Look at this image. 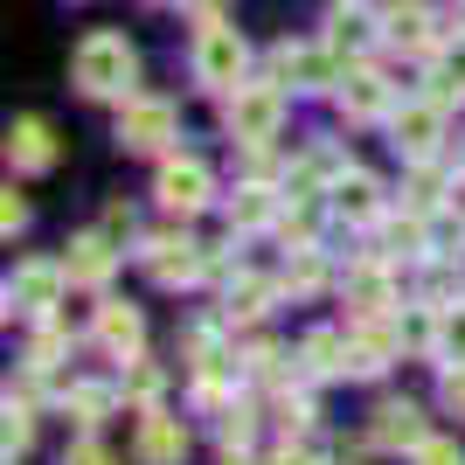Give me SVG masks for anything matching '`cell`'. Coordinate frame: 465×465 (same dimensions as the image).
I'll return each mask as SVG.
<instances>
[{
    "mask_svg": "<svg viewBox=\"0 0 465 465\" xmlns=\"http://www.w3.org/2000/svg\"><path fill=\"white\" fill-rule=\"evenodd\" d=\"M133 77H139V56H133V42L112 35V28H91L77 42V56H70V84L84 97H97V104H125Z\"/></svg>",
    "mask_w": 465,
    "mask_h": 465,
    "instance_id": "1",
    "label": "cell"
},
{
    "mask_svg": "<svg viewBox=\"0 0 465 465\" xmlns=\"http://www.w3.org/2000/svg\"><path fill=\"white\" fill-rule=\"evenodd\" d=\"M188 70H194L202 91L230 97L236 84H243V70H251V42L236 35L230 21H202V35H194V49H188Z\"/></svg>",
    "mask_w": 465,
    "mask_h": 465,
    "instance_id": "2",
    "label": "cell"
},
{
    "mask_svg": "<svg viewBox=\"0 0 465 465\" xmlns=\"http://www.w3.org/2000/svg\"><path fill=\"white\" fill-rule=\"evenodd\" d=\"M223 125H230V139L251 153V146H272L278 125H285V84H236L230 97H223Z\"/></svg>",
    "mask_w": 465,
    "mask_h": 465,
    "instance_id": "3",
    "label": "cell"
},
{
    "mask_svg": "<svg viewBox=\"0 0 465 465\" xmlns=\"http://www.w3.org/2000/svg\"><path fill=\"white\" fill-rule=\"evenodd\" d=\"M63 292H70V272L63 264H49V257H28V264H15L7 272V320H56Z\"/></svg>",
    "mask_w": 465,
    "mask_h": 465,
    "instance_id": "4",
    "label": "cell"
},
{
    "mask_svg": "<svg viewBox=\"0 0 465 465\" xmlns=\"http://www.w3.org/2000/svg\"><path fill=\"white\" fill-rule=\"evenodd\" d=\"M139 264H146V278H153L160 292H188L209 278V251L194 243V236H174V230H160L139 243Z\"/></svg>",
    "mask_w": 465,
    "mask_h": 465,
    "instance_id": "5",
    "label": "cell"
},
{
    "mask_svg": "<svg viewBox=\"0 0 465 465\" xmlns=\"http://www.w3.org/2000/svg\"><path fill=\"white\" fill-rule=\"evenodd\" d=\"M153 202H160L167 215H202V209L215 202V174H209V160H194V153H160Z\"/></svg>",
    "mask_w": 465,
    "mask_h": 465,
    "instance_id": "6",
    "label": "cell"
},
{
    "mask_svg": "<svg viewBox=\"0 0 465 465\" xmlns=\"http://www.w3.org/2000/svg\"><path fill=\"white\" fill-rule=\"evenodd\" d=\"M272 84L285 91H341V49L327 42H278L272 49Z\"/></svg>",
    "mask_w": 465,
    "mask_h": 465,
    "instance_id": "7",
    "label": "cell"
},
{
    "mask_svg": "<svg viewBox=\"0 0 465 465\" xmlns=\"http://www.w3.org/2000/svg\"><path fill=\"white\" fill-rule=\"evenodd\" d=\"M174 133H181V112L167 97H139L133 91L118 104V146H125V153H167Z\"/></svg>",
    "mask_w": 465,
    "mask_h": 465,
    "instance_id": "8",
    "label": "cell"
},
{
    "mask_svg": "<svg viewBox=\"0 0 465 465\" xmlns=\"http://www.w3.org/2000/svg\"><path fill=\"white\" fill-rule=\"evenodd\" d=\"M438 139H445V104H430V97H410L389 112V146L403 160H438Z\"/></svg>",
    "mask_w": 465,
    "mask_h": 465,
    "instance_id": "9",
    "label": "cell"
},
{
    "mask_svg": "<svg viewBox=\"0 0 465 465\" xmlns=\"http://www.w3.org/2000/svg\"><path fill=\"white\" fill-rule=\"evenodd\" d=\"M327 49H341V56H369V49H382L389 42V28H382V15H375L369 0H333L327 7Z\"/></svg>",
    "mask_w": 465,
    "mask_h": 465,
    "instance_id": "10",
    "label": "cell"
},
{
    "mask_svg": "<svg viewBox=\"0 0 465 465\" xmlns=\"http://www.w3.org/2000/svg\"><path fill=\"white\" fill-rule=\"evenodd\" d=\"M424 438H430V424H424V410L410 403V396L375 403V417H369V445L375 451H417Z\"/></svg>",
    "mask_w": 465,
    "mask_h": 465,
    "instance_id": "11",
    "label": "cell"
},
{
    "mask_svg": "<svg viewBox=\"0 0 465 465\" xmlns=\"http://www.w3.org/2000/svg\"><path fill=\"white\" fill-rule=\"evenodd\" d=\"M63 272H70V285H84V292H104L112 285V272H118V243L104 230H84V236H70V251H63Z\"/></svg>",
    "mask_w": 465,
    "mask_h": 465,
    "instance_id": "12",
    "label": "cell"
},
{
    "mask_svg": "<svg viewBox=\"0 0 465 465\" xmlns=\"http://www.w3.org/2000/svg\"><path fill=\"white\" fill-rule=\"evenodd\" d=\"M7 167L15 174H49L56 167V125L49 118H15L7 125Z\"/></svg>",
    "mask_w": 465,
    "mask_h": 465,
    "instance_id": "13",
    "label": "cell"
},
{
    "mask_svg": "<svg viewBox=\"0 0 465 465\" xmlns=\"http://www.w3.org/2000/svg\"><path fill=\"white\" fill-rule=\"evenodd\" d=\"M327 209L341 215V223H354V230H361V223H375V215H382V181L361 174V167H341V174H333V188H327Z\"/></svg>",
    "mask_w": 465,
    "mask_h": 465,
    "instance_id": "14",
    "label": "cell"
},
{
    "mask_svg": "<svg viewBox=\"0 0 465 465\" xmlns=\"http://www.w3.org/2000/svg\"><path fill=\"white\" fill-rule=\"evenodd\" d=\"M133 459L139 465H181L188 459V424L167 417V410H146V417H139V438H133Z\"/></svg>",
    "mask_w": 465,
    "mask_h": 465,
    "instance_id": "15",
    "label": "cell"
},
{
    "mask_svg": "<svg viewBox=\"0 0 465 465\" xmlns=\"http://www.w3.org/2000/svg\"><path fill=\"white\" fill-rule=\"evenodd\" d=\"M382 28H389V49H403V56H430V49H438V15H430L424 0L382 7Z\"/></svg>",
    "mask_w": 465,
    "mask_h": 465,
    "instance_id": "16",
    "label": "cell"
},
{
    "mask_svg": "<svg viewBox=\"0 0 465 465\" xmlns=\"http://www.w3.org/2000/svg\"><path fill=\"white\" fill-rule=\"evenodd\" d=\"M341 292H348V306H354V320H375V312H389L396 306V278H389V264L382 257H361L348 278H341Z\"/></svg>",
    "mask_w": 465,
    "mask_h": 465,
    "instance_id": "17",
    "label": "cell"
},
{
    "mask_svg": "<svg viewBox=\"0 0 465 465\" xmlns=\"http://www.w3.org/2000/svg\"><path fill=\"white\" fill-rule=\"evenodd\" d=\"M91 333H97V348L118 354V361H133V354L146 348V320H139V306H125V299H104Z\"/></svg>",
    "mask_w": 465,
    "mask_h": 465,
    "instance_id": "18",
    "label": "cell"
},
{
    "mask_svg": "<svg viewBox=\"0 0 465 465\" xmlns=\"http://www.w3.org/2000/svg\"><path fill=\"white\" fill-rule=\"evenodd\" d=\"M333 97H341V112H348L354 125H361V118H389V112H396V104H389V84L375 77V70H348Z\"/></svg>",
    "mask_w": 465,
    "mask_h": 465,
    "instance_id": "19",
    "label": "cell"
},
{
    "mask_svg": "<svg viewBox=\"0 0 465 465\" xmlns=\"http://www.w3.org/2000/svg\"><path fill=\"white\" fill-rule=\"evenodd\" d=\"M272 306H278V285H272V278L236 272L230 285H223V320H243V327H251V320H264Z\"/></svg>",
    "mask_w": 465,
    "mask_h": 465,
    "instance_id": "20",
    "label": "cell"
},
{
    "mask_svg": "<svg viewBox=\"0 0 465 465\" xmlns=\"http://www.w3.org/2000/svg\"><path fill=\"white\" fill-rule=\"evenodd\" d=\"M223 215H230V230H264V223H278V194H272V181H243V188L223 202Z\"/></svg>",
    "mask_w": 465,
    "mask_h": 465,
    "instance_id": "21",
    "label": "cell"
},
{
    "mask_svg": "<svg viewBox=\"0 0 465 465\" xmlns=\"http://www.w3.org/2000/svg\"><path fill=\"white\" fill-rule=\"evenodd\" d=\"M299 369H306V382L348 375V341H341V333H306V341H299Z\"/></svg>",
    "mask_w": 465,
    "mask_h": 465,
    "instance_id": "22",
    "label": "cell"
},
{
    "mask_svg": "<svg viewBox=\"0 0 465 465\" xmlns=\"http://www.w3.org/2000/svg\"><path fill=\"white\" fill-rule=\"evenodd\" d=\"M63 361H70V333L42 320V333L28 341V354H21V369H28V382H49V375H56Z\"/></svg>",
    "mask_w": 465,
    "mask_h": 465,
    "instance_id": "23",
    "label": "cell"
},
{
    "mask_svg": "<svg viewBox=\"0 0 465 465\" xmlns=\"http://www.w3.org/2000/svg\"><path fill=\"white\" fill-rule=\"evenodd\" d=\"M424 97H430V104H445V112H451V104H465V42L430 56V91Z\"/></svg>",
    "mask_w": 465,
    "mask_h": 465,
    "instance_id": "24",
    "label": "cell"
},
{
    "mask_svg": "<svg viewBox=\"0 0 465 465\" xmlns=\"http://www.w3.org/2000/svg\"><path fill=\"white\" fill-rule=\"evenodd\" d=\"M112 403H118V389H104V382H70V389H63V410H70L84 430L104 424V417H112Z\"/></svg>",
    "mask_w": 465,
    "mask_h": 465,
    "instance_id": "25",
    "label": "cell"
},
{
    "mask_svg": "<svg viewBox=\"0 0 465 465\" xmlns=\"http://www.w3.org/2000/svg\"><path fill=\"white\" fill-rule=\"evenodd\" d=\"M382 257H438V236H430L417 215H396L382 230Z\"/></svg>",
    "mask_w": 465,
    "mask_h": 465,
    "instance_id": "26",
    "label": "cell"
},
{
    "mask_svg": "<svg viewBox=\"0 0 465 465\" xmlns=\"http://www.w3.org/2000/svg\"><path fill=\"white\" fill-rule=\"evenodd\" d=\"M320 285H327L320 251H312V243H292V257H285V292H292V299H312Z\"/></svg>",
    "mask_w": 465,
    "mask_h": 465,
    "instance_id": "27",
    "label": "cell"
},
{
    "mask_svg": "<svg viewBox=\"0 0 465 465\" xmlns=\"http://www.w3.org/2000/svg\"><path fill=\"white\" fill-rule=\"evenodd\" d=\"M181 354H188V369H194V375H223V369L236 361V354H223L215 327H188V333H181Z\"/></svg>",
    "mask_w": 465,
    "mask_h": 465,
    "instance_id": "28",
    "label": "cell"
},
{
    "mask_svg": "<svg viewBox=\"0 0 465 465\" xmlns=\"http://www.w3.org/2000/svg\"><path fill=\"white\" fill-rule=\"evenodd\" d=\"M430 354L445 361V369H465V306H438V341Z\"/></svg>",
    "mask_w": 465,
    "mask_h": 465,
    "instance_id": "29",
    "label": "cell"
},
{
    "mask_svg": "<svg viewBox=\"0 0 465 465\" xmlns=\"http://www.w3.org/2000/svg\"><path fill=\"white\" fill-rule=\"evenodd\" d=\"M445 194H451V188H445V174H438V160H410V188H403L410 209L424 215V209H438Z\"/></svg>",
    "mask_w": 465,
    "mask_h": 465,
    "instance_id": "30",
    "label": "cell"
},
{
    "mask_svg": "<svg viewBox=\"0 0 465 465\" xmlns=\"http://www.w3.org/2000/svg\"><path fill=\"white\" fill-rule=\"evenodd\" d=\"M251 438H257V410L251 403L215 410V445H223V451H251Z\"/></svg>",
    "mask_w": 465,
    "mask_h": 465,
    "instance_id": "31",
    "label": "cell"
},
{
    "mask_svg": "<svg viewBox=\"0 0 465 465\" xmlns=\"http://www.w3.org/2000/svg\"><path fill=\"white\" fill-rule=\"evenodd\" d=\"M0 445H7V465H15L28 445H35V417H28V396H15V389H7V424H0Z\"/></svg>",
    "mask_w": 465,
    "mask_h": 465,
    "instance_id": "32",
    "label": "cell"
},
{
    "mask_svg": "<svg viewBox=\"0 0 465 465\" xmlns=\"http://www.w3.org/2000/svg\"><path fill=\"white\" fill-rule=\"evenodd\" d=\"M160 382H167V375H160L153 361H139V354L125 361V396H133L139 410H160Z\"/></svg>",
    "mask_w": 465,
    "mask_h": 465,
    "instance_id": "33",
    "label": "cell"
},
{
    "mask_svg": "<svg viewBox=\"0 0 465 465\" xmlns=\"http://www.w3.org/2000/svg\"><path fill=\"white\" fill-rule=\"evenodd\" d=\"M236 369L251 375V382H285V354H278L272 341H251V348H243V361H236Z\"/></svg>",
    "mask_w": 465,
    "mask_h": 465,
    "instance_id": "34",
    "label": "cell"
},
{
    "mask_svg": "<svg viewBox=\"0 0 465 465\" xmlns=\"http://www.w3.org/2000/svg\"><path fill=\"white\" fill-rule=\"evenodd\" d=\"M278 424H285V430H306L312 424V396H306V389H278Z\"/></svg>",
    "mask_w": 465,
    "mask_h": 465,
    "instance_id": "35",
    "label": "cell"
},
{
    "mask_svg": "<svg viewBox=\"0 0 465 465\" xmlns=\"http://www.w3.org/2000/svg\"><path fill=\"white\" fill-rule=\"evenodd\" d=\"M410 465H465V451H459V438H424L410 451Z\"/></svg>",
    "mask_w": 465,
    "mask_h": 465,
    "instance_id": "36",
    "label": "cell"
},
{
    "mask_svg": "<svg viewBox=\"0 0 465 465\" xmlns=\"http://www.w3.org/2000/svg\"><path fill=\"white\" fill-rule=\"evenodd\" d=\"M104 236H112V243H133V236H139V223H133V209H125V202H112V209H104Z\"/></svg>",
    "mask_w": 465,
    "mask_h": 465,
    "instance_id": "37",
    "label": "cell"
},
{
    "mask_svg": "<svg viewBox=\"0 0 465 465\" xmlns=\"http://www.w3.org/2000/svg\"><path fill=\"white\" fill-rule=\"evenodd\" d=\"M0 230H7V236H21V230H28V202H21L15 188L0 194Z\"/></svg>",
    "mask_w": 465,
    "mask_h": 465,
    "instance_id": "38",
    "label": "cell"
},
{
    "mask_svg": "<svg viewBox=\"0 0 465 465\" xmlns=\"http://www.w3.org/2000/svg\"><path fill=\"white\" fill-rule=\"evenodd\" d=\"M63 465H118V459H112L104 445H97V438H77V445L63 451Z\"/></svg>",
    "mask_w": 465,
    "mask_h": 465,
    "instance_id": "39",
    "label": "cell"
},
{
    "mask_svg": "<svg viewBox=\"0 0 465 465\" xmlns=\"http://www.w3.org/2000/svg\"><path fill=\"white\" fill-rule=\"evenodd\" d=\"M438 403H445L451 417H465V369H445V382H438Z\"/></svg>",
    "mask_w": 465,
    "mask_h": 465,
    "instance_id": "40",
    "label": "cell"
},
{
    "mask_svg": "<svg viewBox=\"0 0 465 465\" xmlns=\"http://www.w3.org/2000/svg\"><path fill=\"white\" fill-rule=\"evenodd\" d=\"M264 465H327V451H312V445H278Z\"/></svg>",
    "mask_w": 465,
    "mask_h": 465,
    "instance_id": "41",
    "label": "cell"
},
{
    "mask_svg": "<svg viewBox=\"0 0 465 465\" xmlns=\"http://www.w3.org/2000/svg\"><path fill=\"white\" fill-rule=\"evenodd\" d=\"M181 15H194V21H223V0H181Z\"/></svg>",
    "mask_w": 465,
    "mask_h": 465,
    "instance_id": "42",
    "label": "cell"
},
{
    "mask_svg": "<svg viewBox=\"0 0 465 465\" xmlns=\"http://www.w3.org/2000/svg\"><path fill=\"white\" fill-rule=\"evenodd\" d=\"M327 465H369V459H361V451H348V445H333V451H327Z\"/></svg>",
    "mask_w": 465,
    "mask_h": 465,
    "instance_id": "43",
    "label": "cell"
},
{
    "mask_svg": "<svg viewBox=\"0 0 465 465\" xmlns=\"http://www.w3.org/2000/svg\"><path fill=\"white\" fill-rule=\"evenodd\" d=\"M451 35H465V0H459V7H451Z\"/></svg>",
    "mask_w": 465,
    "mask_h": 465,
    "instance_id": "44",
    "label": "cell"
},
{
    "mask_svg": "<svg viewBox=\"0 0 465 465\" xmlns=\"http://www.w3.org/2000/svg\"><path fill=\"white\" fill-rule=\"evenodd\" d=\"M223 465H251V459H243V451H223Z\"/></svg>",
    "mask_w": 465,
    "mask_h": 465,
    "instance_id": "45",
    "label": "cell"
},
{
    "mask_svg": "<svg viewBox=\"0 0 465 465\" xmlns=\"http://www.w3.org/2000/svg\"><path fill=\"white\" fill-rule=\"evenodd\" d=\"M146 7H167V0H146Z\"/></svg>",
    "mask_w": 465,
    "mask_h": 465,
    "instance_id": "46",
    "label": "cell"
}]
</instances>
